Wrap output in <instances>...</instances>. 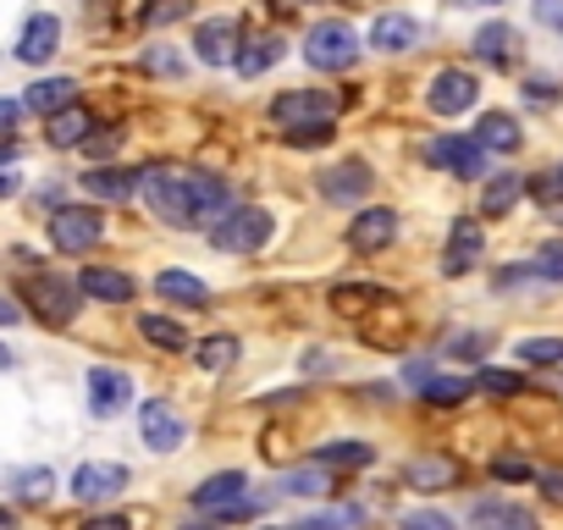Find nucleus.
<instances>
[{
	"mask_svg": "<svg viewBox=\"0 0 563 530\" xmlns=\"http://www.w3.org/2000/svg\"><path fill=\"white\" fill-rule=\"evenodd\" d=\"M139 194L150 205V216L172 232H199L227 210V183L205 177V172H183V166H150L139 172Z\"/></svg>",
	"mask_w": 563,
	"mask_h": 530,
	"instance_id": "nucleus-1",
	"label": "nucleus"
},
{
	"mask_svg": "<svg viewBox=\"0 0 563 530\" xmlns=\"http://www.w3.org/2000/svg\"><path fill=\"white\" fill-rule=\"evenodd\" d=\"M18 260H23V310H34L45 327H73L78 321V305H84V288L73 283V277H56L45 260H29L23 249H18Z\"/></svg>",
	"mask_w": 563,
	"mask_h": 530,
	"instance_id": "nucleus-2",
	"label": "nucleus"
},
{
	"mask_svg": "<svg viewBox=\"0 0 563 530\" xmlns=\"http://www.w3.org/2000/svg\"><path fill=\"white\" fill-rule=\"evenodd\" d=\"M271 232H276V216H271L265 205H227V210L205 227L210 249H221V254H260V249L271 243Z\"/></svg>",
	"mask_w": 563,
	"mask_h": 530,
	"instance_id": "nucleus-3",
	"label": "nucleus"
},
{
	"mask_svg": "<svg viewBox=\"0 0 563 530\" xmlns=\"http://www.w3.org/2000/svg\"><path fill=\"white\" fill-rule=\"evenodd\" d=\"M45 238L56 254H89L106 243V216L95 205H56L45 216Z\"/></svg>",
	"mask_w": 563,
	"mask_h": 530,
	"instance_id": "nucleus-4",
	"label": "nucleus"
},
{
	"mask_svg": "<svg viewBox=\"0 0 563 530\" xmlns=\"http://www.w3.org/2000/svg\"><path fill=\"white\" fill-rule=\"evenodd\" d=\"M360 51H365V40H360L343 18H327V23H316V29L305 34V62H310L316 73H349V67L360 62Z\"/></svg>",
	"mask_w": 563,
	"mask_h": 530,
	"instance_id": "nucleus-5",
	"label": "nucleus"
},
{
	"mask_svg": "<svg viewBox=\"0 0 563 530\" xmlns=\"http://www.w3.org/2000/svg\"><path fill=\"white\" fill-rule=\"evenodd\" d=\"M426 166H437V172H448V177H459V183H475V177H486V150L470 139V133H437V139H426Z\"/></svg>",
	"mask_w": 563,
	"mask_h": 530,
	"instance_id": "nucleus-6",
	"label": "nucleus"
},
{
	"mask_svg": "<svg viewBox=\"0 0 563 530\" xmlns=\"http://www.w3.org/2000/svg\"><path fill=\"white\" fill-rule=\"evenodd\" d=\"M133 486V470L128 464H117V459H89V464H78L73 475H67V492H73V503H111V497H122Z\"/></svg>",
	"mask_w": 563,
	"mask_h": 530,
	"instance_id": "nucleus-7",
	"label": "nucleus"
},
{
	"mask_svg": "<svg viewBox=\"0 0 563 530\" xmlns=\"http://www.w3.org/2000/svg\"><path fill=\"white\" fill-rule=\"evenodd\" d=\"M84 398H89V415H95V420H117V415L133 409V376L117 371V365H89Z\"/></svg>",
	"mask_w": 563,
	"mask_h": 530,
	"instance_id": "nucleus-8",
	"label": "nucleus"
},
{
	"mask_svg": "<svg viewBox=\"0 0 563 530\" xmlns=\"http://www.w3.org/2000/svg\"><path fill=\"white\" fill-rule=\"evenodd\" d=\"M139 437H144L150 453H177L188 442V420L172 398H144L139 404Z\"/></svg>",
	"mask_w": 563,
	"mask_h": 530,
	"instance_id": "nucleus-9",
	"label": "nucleus"
},
{
	"mask_svg": "<svg viewBox=\"0 0 563 530\" xmlns=\"http://www.w3.org/2000/svg\"><path fill=\"white\" fill-rule=\"evenodd\" d=\"M475 100H481V78L464 73V67H442L426 84V111L431 117H464V111H475Z\"/></svg>",
	"mask_w": 563,
	"mask_h": 530,
	"instance_id": "nucleus-10",
	"label": "nucleus"
},
{
	"mask_svg": "<svg viewBox=\"0 0 563 530\" xmlns=\"http://www.w3.org/2000/svg\"><path fill=\"white\" fill-rule=\"evenodd\" d=\"M56 51H62V18L56 12H29L23 29H18V40H12V56L23 67H51Z\"/></svg>",
	"mask_w": 563,
	"mask_h": 530,
	"instance_id": "nucleus-11",
	"label": "nucleus"
},
{
	"mask_svg": "<svg viewBox=\"0 0 563 530\" xmlns=\"http://www.w3.org/2000/svg\"><path fill=\"white\" fill-rule=\"evenodd\" d=\"M316 188H321V199H327V205H360V199L376 188V172H371V161L349 155V161L327 166V172L316 177Z\"/></svg>",
	"mask_w": 563,
	"mask_h": 530,
	"instance_id": "nucleus-12",
	"label": "nucleus"
},
{
	"mask_svg": "<svg viewBox=\"0 0 563 530\" xmlns=\"http://www.w3.org/2000/svg\"><path fill=\"white\" fill-rule=\"evenodd\" d=\"M415 45H426V23L409 12H382L365 34V51H376V56H409Z\"/></svg>",
	"mask_w": 563,
	"mask_h": 530,
	"instance_id": "nucleus-13",
	"label": "nucleus"
},
{
	"mask_svg": "<svg viewBox=\"0 0 563 530\" xmlns=\"http://www.w3.org/2000/svg\"><path fill=\"white\" fill-rule=\"evenodd\" d=\"M481 249H486L481 221H475V216H459V221L448 227V243H442V277H470L475 260H481Z\"/></svg>",
	"mask_w": 563,
	"mask_h": 530,
	"instance_id": "nucleus-14",
	"label": "nucleus"
},
{
	"mask_svg": "<svg viewBox=\"0 0 563 530\" xmlns=\"http://www.w3.org/2000/svg\"><path fill=\"white\" fill-rule=\"evenodd\" d=\"M238 23L232 18H210V23H199L194 29V62L199 67H210V73H221V67H232V56H238Z\"/></svg>",
	"mask_w": 563,
	"mask_h": 530,
	"instance_id": "nucleus-15",
	"label": "nucleus"
},
{
	"mask_svg": "<svg viewBox=\"0 0 563 530\" xmlns=\"http://www.w3.org/2000/svg\"><path fill=\"white\" fill-rule=\"evenodd\" d=\"M404 486H415V492H453V486H464V464L453 459V453H420V459H409L404 464Z\"/></svg>",
	"mask_w": 563,
	"mask_h": 530,
	"instance_id": "nucleus-16",
	"label": "nucleus"
},
{
	"mask_svg": "<svg viewBox=\"0 0 563 530\" xmlns=\"http://www.w3.org/2000/svg\"><path fill=\"white\" fill-rule=\"evenodd\" d=\"M78 288H84V299H95V305H133V294H139V283L122 272V265H84L78 272Z\"/></svg>",
	"mask_w": 563,
	"mask_h": 530,
	"instance_id": "nucleus-17",
	"label": "nucleus"
},
{
	"mask_svg": "<svg viewBox=\"0 0 563 530\" xmlns=\"http://www.w3.org/2000/svg\"><path fill=\"white\" fill-rule=\"evenodd\" d=\"M393 238H398V210H393V205L360 210V216L349 221V249H354V254H376V249H387Z\"/></svg>",
	"mask_w": 563,
	"mask_h": 530,
	"instance_id": "nucleus-18",
	"label": "nucleus"
},
{
	"mask_svg": "<svg viewBox=\"0 0 563 530\" xmlns=\"http://www.w3.org/2000/svg\"><path fill=\"white\" fill-rule=\"evenodd\" d=\"M243 492H249V475H243V470H216V475H205V481L194 486V508L210 514V519H221Z\"/></svg>",
	"mask_w": 563,
	"mask_h": 530,
	"instance_id": "nucleus-19",
	"label": "nucleus"
},
{
	"mask_svg": "<svg viewBox=\"0 0 563 530\" xmlns=\"http://www.w3.org/2000/svg\"><path fill=\"white\" fill-rule=\"evenodd\" d=\"M155 294L172 310H205L210 305V283H199L194 272H183V265H161V272H155Z\"/></svg>",
	"mask_w": 563,
	"mask_h": 530,
	"instance_id": "nucleus-20",
	"label": "nucleus"
},
{
	"mask_svg": "<svg viewBox=\"0 0 563 530\" xmlns=\"http://www.w3.org/2000/svg\"><path fill=\"white\" fill-rule=\"evenodd\" d=\"M271 117L282 128H305V122H332V100L316 95V89H288V95H276L271 100Z\"/></svg>",
	"mask_w": 563,
	"mask_h": 530,
	"instance_id": "nucleus-21",
	"label": "nucleus"
},
{
	"mask_svg": "<svg viewBox=\"0 0 563 530\" xmlns=\"http://www.w3.org/2000/svg\"><path fill=\"white\" fill-rule=\"evenodd\" d=\"M78 188L89 199H100V205H128L139 194V172H128V166H89L78 177Z\"/></svg>",
	"mask_w": 563,
	"mask_h": 530,
	"instance_id": "nucleus-22",
	"label": "nucleus"
},
{
	"mask_svg": "<svg viewBox=\"0 0 563 530\" xmlns=\"http://www.w3.org/2000/svg\"><path fill=\"white\" fill-rule=\"evenodd\" d=\"M282 56H288V45H282L276 34H249V40H238V56H232V73L254 84V78H265V73H271V67H276Z\"/></svg>",
	"mask_w": 563,
	"mask_h": 530,
	"instance_id": "nucleus-23",
	"label": "nucleus"
},
{
	"mask_svg": "<svg viewBox=\"0 0 563 530\" xmlns=\"http://www.w3.org/2000/svg\"><path fill=\"white\" fill-rule=\"evenodd\" d=\"M95 128H100V122H95L89 106H67V111L45 117V144H51V150H84Z\"/></svg>",
	"mask_w": 563,
	"mask_h": 530,
	"instance_id": "nucleus-24",
	"label": "nucleus"
},
{
	"mask_svg": "<svg viewBox=\"0 0 563 530\" xmlns=\"http://www.w3.org/2000/svg\"><path fill=\"white\" fill-rule=\"evenodd\" d=\"M519 45V29H508V23H486V29H475V40H470V56L475 62H486V67H514V51Z\"/></svg>",
	"mask_w": 563,
	"mask_h": 530,
	"instance_id": "nucleus-25",
	"label": "nucleus"
},
{
	"mask_svg": "<svg viewBox=\"0 0 563 530\" xmlns=\"http://www.w3.org/2000/svg\"><path fill=\"white\" fill-rule=\"evenodd\" d=\"M67 106H78V78H34L23 89V111H34V117H56Z\"/></svg>",
	"mask_w": 563,
	"mask_h": 530,
	"instance_id": "nucleus-26",
	"label": "nucleus"
},
{
	"mask_svg": "<svg viewBox=\"0 0 563 530\" xmlns=\"http://www.w3.org/2000/svg\"><path fill=\"white\" fill-rule=\"evenodd\" d=\"M470 139H475V144H481L486 155H514L525 133H519V117H508V111H481V117H475V133H470Z\"/></svg>",
	"mask_w": 563,
	"mask_h": 530,
	"instance_id": "nucleus-27",
	"label": "nucleus"
},
{
	"mask_svg": "<svg viewBox=\"0 0 563 530\" xmlns=\"http://www.w3.org/2000/svg\"><path fill=\"white\" fill-rule=\"evenodd\" d=\"M519 194H530V183L519 172H492L486 188H481V221H503L519 205Z\"/></svg>",
	"mask_w": 563,
	"mask_h": 530,
	"instance_id": "nucleus-28",
	"label": "nucleus"
},
{
	"mask_svg": "<svg viewBox=\"0 0 563 530\" xmlns=\"http://www.w3.org/2000/svg\"><path fill=\"white\" fill-rule=\"evenodd\" d=\"M470 525H475V530H541L530 508H519V503H497V497L475 503V508H470Z\"/></svg>",
	"mask_w": 563,
	"mask_h": 530,
	"instance_id": "nucleus-29",
	"label": "nucleus"
},
{
	"mask_svg": "<svg viewBox=\"0 0 563 530\" xmlns=\"http://www.w3.org/2000/svg\"><path fill=\"white\" fill-rule=\"evenodd\" d=\"M382 305H387V288H376V283H338L332 288V310L338 316H371Z\"/></svg>",
	"mask_w": 563,
	"mask_h": 530,
	"instance_id": "nucleus-30",
	"label": "nucleus"
},
{
	"mask_svg": "<svg viewBox=\"0 0 563 530\" xmlns=\"http://www.w3.org/2000/svg\"><path fill=\"white\" fill-rule=\"evenodd\" d=\"M139 338H144L150 349H161V354H177V349H188V332H183V321H177V316H155V310H144V316H139Z\"/></svg>",
	"mask_w": 563,
	"mask_h": 530,
	"instance_id": "nucleus-31",
	"label": "nucleus"
},
{
	"mask_svg": "<svg viewBox=\"0 0 563 530\" xmlns=\"http://www.w3.org/2000/svg\"><path fill=\"white\" fill-rule=\"evenodd\" d=\"M371 459H376V448L360 437H338V442L316 448V464H327V470H365Z\"/></svg>",
	"mask_w": 563,
	"mask_h": 530,
	"instance_id": "nucleus-32",
	"label": "nucleus"
},
{
	"mask_svg": "<svg viewBox=\"0 0 563 530\" xmlns=\"http://www.w3.org/2000/svg\"><path fill=\"white\" fill-rule=\"evenodd\" d=\"M51 492H56V470H51V464H23V470H12V497H18V503H51Z\"/></svg>",
	"mask_w": 563,
	"mask_h": 530,
	"instance_id": "nucleus-33",
	"label": "nucleus"
},
{
	"mask_svg": "<svg viewBox=\"0 0 563 530\" xmlns=\"http://www.w3.org/2000/svg\"><path fill=\"white\" fill-rule=\"evenodd\" d=\"M194 360H199V371H210V376H221V371H232V365H238V338H232V332H216V338H199V349H194Z\"/></svg>",
	"mask_w": 563,
	"mask_h": 530,
	"instance_id": "nucleus-34",
	"label": "nucleus"
},
{
	"mask_svg": "<svg viewBox=\"0 0 563 530\" xmlns=\"http://www.w3.org/2000/svg\"><path fill=\"white\" fill-rule=\"evenodd\" d=\"M470 393H475V376H431V382L420 387V398L437 404V409H453V404H464Z\"/></svg>",
	"mask_w": 563,
	"mask_h": 530,
	"instance_id": "nucleus-35",
	"label": "nucleus"
},
{
	"mask_svg": "<svg viewBox=\"0 0 563 530\" xmlns=\"http://www.w3.org/2000/svg\"><path fill=\"white\" fill-rule=\"evenodd\" d=\"M282 492H288V497H327L332 492V475H327V464H305V470H288Z\"/></svg>",
	"mask_w": 563,
	"mask_h": 530,
	"instance_id": "nucleus-36",
	"label": "nucleus"
},
{
	"mask_svg": "<svg viewBox=\"0 0 563 530\" xmlns=\"http://www.w3.org/2000/svg\"><path fill=\"white\" fill-rule=\"evenodd\" d=\"M475 393H486V398H525V376L519 371H475Z\"/></svg>",
	"mask_w": 563,
	"mask_h": 530,
	"instance_id": "nucleus-37",
	"label": "nucleus"
},
{
	"mask_svg": "<svg viewBox=\"0 0 563 530\" xmlns=\"http://www.w3.org/2000/svg\"><path fill=\"white\" fill-rule=\"evenodd\" d=\"M519 365H563V338H519Z\"/></svg>",
	"mask_w": 563,
	"mask_h": 530,
	"instance_id": "nucleus-38",
	"label": "nucleus"
},
{
	"mask_svg": "<svg viewBox=\"0 0 563 530\" xmlns=\"http://www.w3.org/2000/svg\"><path fill=\"white\" fill-rule=\"evenodd\" d=\"M194 12V0H144V29H172V23H183Z\"/></svg>",
	"mask_w": 563,
	"mask_h": 530,
	"instance_id": "nucleus-39",
	"label": "nucleus"
},
{
	"mask_svg": "<svg viewBox=\"0 0 563 530\" xmlns=\"http://www.w3.org/2000/svg\"><path fill=\"white\" fill-rule=\"evenodd\" d=\"M530 277H536V283H563V243H541V249H536Z\"/></svg>",
	"mask_w": 563,
	"mask_h": 530,
	"instance_id": "nucleus-40",
	"label": "nucleus"
},
{
	"mask_svg": "<svg viewBox=\"0 0 563 530\" xmlns=\"http://www.w3.org/2000/svg\"><path fill=\"white\" fill-rule=\"evenodd\" d=\"M349 525H360V508H332V514H305V519H294L288 530H349Z\"/></svg>",
	"mask_w": 563,
	"mask_h": 530,
	"instance_id": "nucleus-41",
	"label": "nucleus"
},
{
	"mask_svg": "<svg viewBox=\"0 0 563 530\" xmlns=\"http://www.w3.org/2000/svg\"><path fill=\"white\" fill-rule=\"evenodd\" d=\"M398 530H459V519L442 514V508H409V514L398 519Z\"/></svg>",
	"mask_w": 563,
	"mask_h": 530,
	"instance_id": "nucleus-42",
	"label": "nucleus"
},
{
	"mask_svg": "<svg viewBox=\"0 0 563 530\" xmlns=\"http://www.w3.org/2000/svg\"><path fill=\"white\" fill-rule=\"evenodd\" d=\"M332 133H338V122H305V128H288V144L294 150H321V144H332Z\"/></svg>",
	"mask_w": 563,
	"mask_h": 530,
	"instance_id": "nucleus-43",
	"label": "nucleus"
},
{
	"mask_svg": "<svg viewBox=\"0 0 563 530\" xmlns=\"http://www.w3.org/2000/svg\"><path fill=\"white\" fill-rule=\"evenodd\" d=\"M530 194H536L547 210H558V205H563V172H541V177H530Z\"/></svg>",
	"mask_w": 563,
	"mask_h": 530,
	"instance_id": "nucleus-44",
	"label": "nucleus"
},
{
	"mask_svg": "<svg viewBox=\"0 0 563 530\" xmlns=\"http://www.w3.org/2000/svg\"><path fill=\"white\" fill-rule=\"evenodd\" d=\"M111 150H122V128H95V133H89V144H84V155H89V161H106Z\"/></svg>",
	"mask_w": 563,
	"mask_h": 530,
	"instance_id": "nucleus-45",
	"label": "nucleus"
},
{
	"mask_svg": "<svg viewBox=\"0 0 563 530\" xmlns=\"http://www.w3.org/2000/svg\"><path fill=\"white\" fill-rule=\"evenodd\" d=\"M530 18H536L547 34H563V0H530Z\"/></svg>",
	"mask_w": 563,
	"mask_h": 530,
	"instance_id": "nucleus-46",
	"label": "nucleus"
},
{
	"mask_svg": "<svg viewBox=\"0 0 563 530\" xmlns=\"http://www.w3.org/2000/svg\"><path fill=\"white\" fill-rule=\"evenodd\" d=\"M144 67H150V73H161V78H183V56H177L172 45H166V51L155 45V51L144 56Z\"/></svg>",
	"mask_w": 563,
	"mask_h": 530,
	"instance_id": "nucleus-47",
	"label": "nucleus"
},
{
	"mask_svg": "<svg viewBox=\"0 0 563 530\" xmlns=\"http://www.w3.org/2000/svg\"><path fill=\"white\" fill-rule=\"evenodd\" d=\"M486 343H492L486 332H459V338H448V354L453 360H475V354H486Z\"/></svg>",
	"mask_w": 563,
	"mask_h": 530,
	"instance_id": "nucleus-48",
	"label": "nucleus"
},
{
	"mask_svg": "<svg viewBox=\"0 0 563 530\" xmlns=\"http://www.w3.org/2000/svg\"><path fill=\"white\" fill-rule=\"evenodd\" d=\"M492 475H497V481H530V464H525L519 453H497V459H492Z\"/></svg>",
	"mask_w": 563,
	"mask_h": 530,
	"instance_id": "nucleus-49",
	"label": "nucleus"
},
{
	"mask_svg": "<svg viewBox=\"0 0 563 530\" xmlns=\"http://www.w3.org/2000/svg\"><path fill=\"white\" fill-rule=\"evenodd\" d=\"M525 95H530V106H552V100H558V84H552V78H530Z\"/></svg>",
	"mask_w": 563,
	"mask_h": 530,
	"instance_id": "nucleus-50",
	"label": "nucleus"
},
{
	"mask_svg": "<svg viewBox=\"0 0 563 530\" xmlns=\"http://www.w3.org/2000/svg\"><path fill=\"white\" fill-rule=\"evenodd\" d=\"M29 111H23V100H0V133H18V122H23Z\"/></svg>",
	"mask_w": 563,
	"mask_h": 530,
	"instance_id": "nucleus-51",
	"label": "nucleus"
},
{
	"mask_svg": "<svg viewBox=\"0 0 563 530\" xmlns=\"http://www.w3.org/2000/svg\"><path fill=\"white\" fill-rule=\"evenodd\" d=\"M23 194V172L18 166H0V199H18Z\"/></svg>",
	"mask_w": 563,
	"mask_h": 530,
	"instance_id": "nucleus-52",
	"label": "nucleus"
},
{
	"mask_svg": "<svg viewBox=\"0 0 563 530\" xmlns=\"http://www.w3.org/2000/svg\"><path fill=\"white\" fill-rule=\"evenodd\" d=\"M78 530H128V514H95V519H84Z\"/></svg>",
	"mask_w": 563,
	"mask_h": 530,
	"instance_id": "nucleus-53",
	"label": "nucleus"
},
{
	"mask_svg": "<svg viewBox=\"0 0 563 530\" xmlns=\"http://www.w3.org/2000/svg\"><path fill=\"white\" fill-rule=\"evenodd\" d=\"M541 497H547V503H563V470H547V475H541Z\"/></svg>",
	"mask_w": 563,
	"mask_h": 530,
	"instance_id": "nucleus-54",
	"label": "nucleus"
},
{
	"mask_svg": "<svg viewBox=\"0 0 563 530\" xmlns=\"http://www.w3.org/2000/svg\"><path fill=\"white\" fill-rule=\"evenodd\" d=\"M18 321H23V310L12 299H0V327H18Z\"/></svg>",
	"mask_w": 563,
	"mask_h": 530,
	"instance_id": "nucleus-55",
	"label": "nucleus"
},
{
	"mask_svg": "<svg viewBox=\"0 0 563 530\" xmlns=\"http://www.w3.org/2000/svg\"><path fill=\"white\" fill-rule=\"evenodd\" d=\"M12 365H18V354H12V349H7V343H0V376H7V371H12Z\"/></svg>",
	"mask_w": 563,
	"mask_h": 530,
	"instance_id": "nucleus-56",
	"label": "nucleus"
},
{
	"mask_svg": "<svg viewBox=\"0 0 563 530\" xmlns=\"http://www.w3.org/2000/svg\"><path fill=\"white\" fill-rule=\"evenodd\" d=\"M177 530H221V519H194V525H177Z\"/></svg>",
	"mask_w": 563,
	"mask_h": 530,
	"instance_id": "nucleus-57",
	"label": "nucleus"
},
{
	"mask_svg": "<svg viewBox=\"0 0 563 530\" xmlns=\"http://www.w3.org/2000/svg\"><path fill=\"white\" fill-rule=\"evenodd\" d=\"M459 7H486V12H497V7H508V0H459Z\"/></svg>",
	"mask_w": 563,
	"mask_h": 530,
	"instance_id": "nucleus-58",
	"label": "nucleus"
},
{
	"mask_svg": "<svg viewBox=\"0 0 563 530\" xmlns=\"http://www.w3.org/2000/svg\"><path fill=\"white\" fill-rule=\"evenodd\" d=\"M0 530H18V514L12 508H0Z\"/></svg>",
	"mask_w": 563,
	"mask_h": 530,
	"instance_id": "nucleus-59",
	"label": "nucleus"
},
{
	"mask_svg": "<svg viewBox=\"0 0 563 530\" xmlns=\"http://www.w3.org/2000/svg\"><path fill=\"white\" fill-rule=\"evenodd\" d=\"M299 7H327V0H299Z\"/></svg>",
	"mask_w": 563,
	"mask_h": 530,
	"instance_id": "nucleus-60",
	"label": "nucleus"
},
{
	"mask_svg": "<svg viewBox=\"0 0 563 530\" xmlns=\"http://www.w3.org/2000/svg\"><path fill=\"white\" fill-rule=\"evenodd\" d=\"M260 530H288V525H260Z\"/></svg>",
	"mask_w": 563,
	"mask_h": 530,
	"instance_id": "nucleus-61",
	"label": "nucleus"
}]
</instances>
